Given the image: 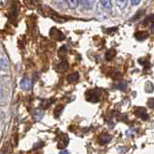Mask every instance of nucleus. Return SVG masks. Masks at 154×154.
<instances>
[{
	"label": "nucleus",
	"mask_w": 154,
	"mask_h": 154,
	"mask_svg": "<svg viewBox=\"0 0 154 154\" xmlns=\"http://www.w3.org/2000/svg\"><path fill=\"white\" fill-rule=\"evenodd\" d=\"M63 109H64V107H63L62 105H60V106H58V107L55 109V111H54V116L56 118H58V117H60V115H61V113L63 112Z\"/></svg>",
	"instance_id": "nucleus-10"
},
{
	"label": "nucleus",
	"mask_w": 154,
	"mask_h": 154,
	"mask_svg": "<svg viewBox=\"0 0 154 154\" xmlns=\"http://www.w3.org/2000/svg\"><path fill=\"white\" fill-rule=\"evenodd\" d=\"M142 0H130V2H131V5L132 6H137L140 3H141Z\"/></svg>",
	"instance_id": "nucleus-11"
},
{
	"label": "nucleus",
	"mask_w": 154,
	"mask_h": 154,
	"mask_svg": "<svg viewBox=\"0 0 154 154\" xmlns=\"http://www.w3.org/2000/svg\"><path fill=\"white\" fill-rule=\"evenodd\" d=\"M20 86H21V89L23 91H28L30 90L31 86H32V81L30 78H28V77H25V78H23L20 82Z\"/></svg>",
	"instance_id": "nucleus-1"
},
{
	"label": "nucleus",
	"mask_w": 154,
	"mask_h": 154,
	"mask_svg": "<svg viewBox=\"0 0 154 154\" xmlns=\"http://www.w3.org/2000/svg\"><path fill=\"white\" fill-rule=\"evenodd\" d=\"M100 3L106 10H111L112 8V0H100Z\"/></svg>",
	"instance_id": "nucleus-7"
},
{
	"label": "nucleus",
	"mask_w": 154,
	"mask_h": 154,
	"mask_svg": "<svg viewBox=\"0 0 154 154\" xmlns=\"http://www.w3.org/2000/svg\"><path fill=\"white\" fill-rule=\"evenodd\" d=\"M80 3V0H66V4L70 9H76Z\"/></svg>",
	"instance_id": "nucleus-5"
},
{
	"label": "nucleus",
	"mask_w": 154,
	"mask_h": 154,
	"mask_svg": "<svg viewBox=\"0 0 154 154\" xmlns=\"http://www.w3.org/2000/svg\"><path fill=\"white\" fill-rule=\"evenodd\" d=\"M2 93V88H1V86H0V94Z\"/></svg>",
	"instance_id": "nucleus-13"
},
{
	"label": "nucleus",
	"mask_w": 154,
	"mask_h": 154,
	"mask_svg": "<svg viewBox=\"0 0 154 154\" xmlns=\"http://www.w3.org/2000/svg\"><path fill=\"white\" fill-rule=\"evenodd\" d=\"M79 78V74L78 72H73V73L69 74L67 76V81H69V83H74Z\"/></svg>",
	"instance_id": "nucleus-4"
},
{
	"label": "nucleus",
	"mask_w": 154,
	"mask_h": 154,
	"mask_svg": "<svg viewBox=\"0 0 154 154\" xmlns=\"http://www.w3.org/2000/svg\"><path fill=\"white\" fill-rule=\"evenodd\" d=\"M98 140H99V143L105 144V143H107L111 141V136H109V135H107V134H104V135H101Z\"/></svg>",
	"instance_id": "nucleus-6"
},
{
	"label": "nucleus",
	"mask_w": 154,
	"mask_h": 154,
	"mask_svg": "<svg viewBox=\"0 0 154 154\" xmlns=\"http://www.w3.org/2000/svg\"><path fill=\"white\" fill-rule=\"evenodd\" d=\"M53 30L55 31V33L51 30V36H52L53 38H54L55 40H57V41H62V40H64V38H65V36L63 35V33H62V32L58 31L57 29H53Z\"/></svg>",
	"instance_id": "nucleus-2"
},
{
	"label": "nucleus",
	"mask_w": 154,
	"mask_h": 154,
	"mask_svg": "<svg viewBox=\"0 0 154 154\" xmlns=\"http://www.w3.org/2000/svg\"><path fill=\"white\" fill-rule=\"evenodd\" d=\"M61 153H64V154H69V152L67 151V150H62V151H61Z\"/></svg>",
	"instance_id": "nucleus-12"
},
{
	"label": "nucleus",
	"mask_w": 154,
	"mask_h": 154,
	"mask_svg": "<svg viewBox=\"0 0 154 154\" xmlns=\"http://www.w3.org/2000/svg\"><path fill=\"white\" fill-rule=\"evenodd\" d=\"M56 69L58 71H66L67 69H69V65H67L66 62H64V63L62 62V63H60L59 66H58Z\"/></svg>",
	"instance_id": "nucleus-9"
},
{
	"label": "nucleus",
	"mask_w": 154,
	"mask_h": 154,
	"mask_svg": "<svg viewBox=\"0 0 154 154\" xmlns=\"http://www.w3.org/2000/svg\"><path fill=\"white\" fill-rule=\"evenodd\" d=\"M116 3H117L118 7L119 9L123 10L125 7L127 6V3H128V0H116Z\"/></svg>",
	"instance_id": "nucleus-8"
},
{
	"label": "nucleus",
	"mask_w": 154,
	"mask_h": 154,
	"mask_svg": "<svg viewBox=\"0 0 154 154\" xmlns=\"http://www.w3.org/2000/svg\"><path fill=\"white\" fill-rule=\"evenodd\" d=\"M148 37V33L146 31H141L135 34V38H137L138 41H143Z\"/></svg>",
	"instance_id": "nucleus-3"
}]
</instances>
